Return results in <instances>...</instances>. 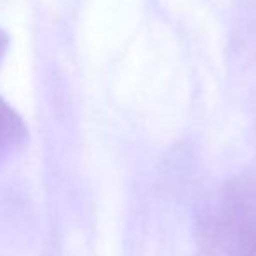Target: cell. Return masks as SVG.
<instances>
[{
	"label": "cell",
	"instance_id": "1",
	"mask_svg": "<svg viewBox=\"0 0 256 256\" xmlns=\"http://www.w3.org/2000/svg\"><path fill=\"white\" fill-rule=\"evenodd\" d=\"M30 132L26 122L0 96V164L26 146Z\"/></svg>",
	"mask_w": 256,
	"mask_h": 256
},
{
	"label": "cell",
	"instance_id": "2",
	"mask_svg": "<svg viewBox=\"0 0 256 256\" xmlns=\"http://www.w3.org/2000/svg\"><path fill=\"white\" fill-rule=\"evenodd\" d=\"M9 44H10L9 34L4 28H0V63L4 61V56H6L7 49H9Z\"/></svg>",
	"mask_w": 256,
	"mask_h": 256
}]
</instances>
